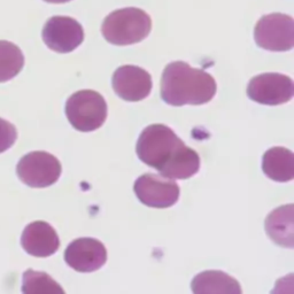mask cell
<instances>
[{"instance_id":"6da1fadb","label":"cell","mask_w":294,"mask_h":294,"mask_svg":"<svg viewBox=\"0 0 294 294\" xmlns=\"http://www.w3.org/2000/svg\"><path fill=\"white\" fill-rule=\"evenodd\" d=\"M216 90V82L210 74L186 62H170L163 70L161 98L171 106L207 104Z\"/></svg>"},{"instance_id":"7a4b0ae2","label":"cell","mask_w":294,"mask_h":294,"mask_svg":"<svg viewBox=\"0 0 294 294\" xmlns=\"http://www.w3.org/2000/svg\"><path fill=\"white\" fill-rule=\"evenodd\" d=\"M151 29V16L137 7L116 9L106 16L101 25L105 39L116 46L140 43L149 35Z\"/></svg>"},{"instance_id":"3957f363","label":"cell","mask_w":294,"mask_h":294,"mask_svg":"<svg viewBox=\"0 0 294 294\" xmlns=\"http://www.w3.org/2000/svg\"><path fill=\"white\" fill-rule=\"evenodd\" d=\"M181 143L182 140L169 126L152 124L140 133L136 152L140 161L159 170L170 159Z\"/></svg>"},{"instance_id":"277c9868","label":"cell","mask_w":294,"mask_h":294,"mask_svg":"<svg viewBox=\"0 0 294 294\" xmlns=\"http://www.w3.org/2000/svg\"><path fill=\"white\" fill-rule=\"evenodd\" d=\"M107 104L96 91L82 90L70 96L66 104V115L78 131L99 129L107 119Z\"/></svg>"},{"instance_id":"5b68a950","label":"cell","mask_w":294,"mask_h":294,"mask_svg":"<svg viewBox=\"0 0 294 294\" xmlns=\"http://www.w3.org/2000/svg\"><path fill=\"white\" fill-rule=\"evenodd\" d=\"M257 46L271 52H285L294 46V20L282 13H271L259 20L254 29Z\"/></svg>"},{"instance_id":"8992f818","label":"cell","mask_w":294,"mask_h":294,"mask_svg":"<svg viewBox=\"0 0 294 294\" xmlns=\"http://www.w3.org/2000/svg\"><path fill=\"white\" fill-rule=\"evenodd\" d=\"M61 163L47 152H31L20 160L18 176L31 188H47L54 184L61 175Z\"/></svg>"},{"instance_id":"52a82bcc","label":"cell","mask_w":294,"mask_h":294,"mask_svg":"<svg viewBox=\"0 0 294 294\" xmlns=\"http://www.w3.org/2000/svg\"><path fill=\"white\" fill-rule=\"evenodd\" d=\"M247 96L262 105L285 104L294 96V83L292 78L283 74H261L250 81Z\"/></svg>"},{"instance_id":"ba28073f","label":"cell","mask_w":294,"mask_h":294,"mask_svg":"<svg viewBox=\"0 0 294 294\" xmlns=\"http://www.w3.org/2000/svg\"><path fill=\"white\" fill-rule=\"evenodd\" d=\"M133 190L142 204L152 208L171 207L181 193L174 179L155 174H144L137 178Z\"/></svg>"},{"instance_id":"9c48e42d","label":"cell","mask_w":294,"mask_h":294,"mask_svg":"<svg viewBox=\"0 0 294 294\" xmlns=\"http://www.w3.org/2000/svg\"><path fill=\"white\" fill-rule=\"evenodd\" d=\"M43 41L50 50L58 53H69L84 41L81 23L69 16H52L43 29Z\"/></svg>"},{"instance_id":"30bf717a","label":"cell","mask_w":294,"mask_h":294,"mask_svg":"<svg viewBox=\"0 0 294 294\" xmlns=\"http://www.w3.org/2000/svg\"><path fill=\"white\" fill-rule=\"evenodd\" d=\"M64 261L78 273H92L107 261V251L103 243L93 238H80L68 245Z\"/></svg>"},{"instance_id":"8fae6325","label":"cell","mask_w":294,"mask_h":294,"mask_svg":"<svg viewBox=\"0 0 294 294\" xmlns=\"http://www.w3.org/2000/svg\"><path fill=\"white\" fill-rule=\"evenodd\" d=\"M113 89L121 99L140 101L151 93L152 77L140 67L122 66L113 75Z\"/></svg>"},{"instance_id":"7c38bea8","label":"cell","mask_w":294,"mask_h":294,"mask_svg":"<svg viewBox=\"0 0 294 294\" xmlns=\"http://www.w3.org/2000/svg\"><path fill=\"white\" fill-rule=\"evenodd\" d=\"M22 247L28 254L36 257L53 255L59 250L58 233L46 222H34L24 229L21 238Z\"/></svg>"},{"instance_id":"4fadbf2b","label":"cell","mask_w":294,"mask_h":294,"mask_svg":"<svg viewBox=\"0 0 294 294\" xmlns=\"http://www.w3.org/2000/svg\"><path fill=\"white\" fill-rule=\"evenodd\" d=\"M200 169V158L198 153L184 143L178 145L170 159L159 169L160 175L169 179H186L197 174Z\"/></svg>"},{"instance_id":"5bb4252c","label":"cell","mask_w":294,"mask_h":294,"mask_svg":"<svg viewBox=\"0 0 294 294\" xmlns=\"http://www.w3.org/2000/svg\"><path fill=\"white\" fill-rule=\"evenodd\" d=\"M266 232L273 243L283 247H294V206L275 209L266 220Z\"/></svg>"},{"instance_id":"9a60e30c","label":"cell","mask_w":294,"mask_h":294,"mask_svg":"<svg viewBox=\"0 0 294 294\" xmlns=\"http://www.w3.org/2000/svg\"><path fill=\"white\" fill-rule=\"evenodd\" d=\"M192 291L195 294H240L241 289L236 279L218 270H208L199 273L192 280Z\"/></svg>"},{"instance_id":"2e32d148","label":"cell","mask_w":294,"mask_h":294,"mask_svg":"<svg viewBox=\"0 0 294 294\" xmlns=\"http://www.w3.org/2000/svg\"><path fill=\"white\" fill-rule=\"evenodd\" d=\"M263 172L273 181L285 183L294 178V154L284 147L267 151L262 161Z\"/></svg>"},{"instance_id":"e0dca14e","label":"cell","mask_w":294,"mask_h":294,"mask_svg":"<svg viewBox=\"0 0 294 294\" xmlns=\"http://www.w3.org/2000/svg\"><path fill=\"white\" fill-rule=\"evenodd\" d=\"M24 66L21 48L7 41H0V83L11 81Z\"/></svg>"},{"instance_id":"ac0fdd59","label":"cell","mask_w":294,"mask_h":294,"mask_svg":"<svg viewBox=\"0 0 294 294\" xmlns=\"http://www.w3.org/2000/svg\"><path fill=\"white\" fill-rule=\"evenodd\" d=\"M23 293H60L64 292L59 284L51 278L47 273L39 271L27 270L23 273L22 283Z\"/></svg>"},{"instance_id":"d6986e66","label":"cell","mask_w":294,"mask_h":294,"mask_svg":"<svg viewBox=\"0 0 294 294\" xmlns=\"http://www.w3.org/2000/svg\"><path fill=\"white\" fill-rule=\"evenodd\" d=\"M16 138H18V132L15 126L8 121L0 119V153L11 148L14 145Z\"/></svg>"},{"instance_id":"ffe728a7","label":"cell","mask_w":294,"mask_h":294,"mask_svg":"<svg viewBox=\"0 0 294 294\" xmlns=\"http://www.w3.org/2000/svg\"><path fill=\"white\" fill-rule=\"evenodd\" d=\"M44 1L50 2V4H64V2H69L71 0H44Z\"/></svg>"}]
</instances>
